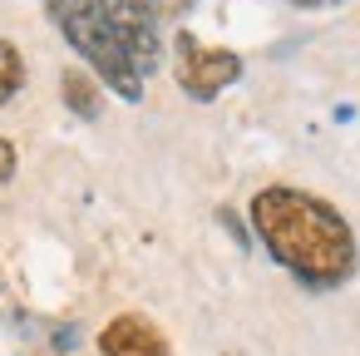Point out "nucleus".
I'll return each instance as SVG.
<instances>
[{
  "instance_id": "10",
  "label": "nucleus",
  "mask_w": 360,
  "mask_h": 356,
  "mask_svg": "<svg viewBox=\"0 0 360 356\" xmlns=\"http://www.w3.org/2000/svg\"><path fill=\"white\" fill-rule=\"evenodd\" d=\"M291 6H335V0H291Z\"/></svg>"
},
{
  "instance_id": "5",
  "label": "nucleus",
  "mask_w": 360,
  "mask_h": 356,
  "mask_svg": "<svg viewBox=\"0 0 360 356\" xmlns=\"http://www.w3.org/2000/svg\"><path fill=\"white\" fill-rule=\"evenodd\" d=\"M99 351H104V356H173L168 341H163V331H158L153 321L134 317V312L114 317V321L99 331Z\"/></svg>"
},
{
  "instance_id": "9",
  "label": "nucleus",
  "mask_w": 360,
  "mask_h": 356,
  "mask_svg": "<svg viewBox=\"0 0 360 356\" xmlns=\"http://www.w3.org/2000/svg\"><path fill=\"white\" fill-rule=\"evenodd\" d=\"M11 173H15V149H11V139L0 134V188L11 183Z\"/></svg>"
},
{
  "instance_id": "4",
  "label": "nucleus",
  "mask_w": 360,
  "mask_h": 356,
  "mask_svg": "<svg viewBox=\"0 0 360 356\" xmlns=\"http://www.w3.org/2000/svg\"><path fill=\"white\" fill-rule=\"evenodd\" d=\"M109 16H114V30L129 50V60L139 65V75L158 70V30H153V16L139 6V0H104Z\"/></svg>"
},
{
  "instance_id": "2",
  "label": "nucleus",
  "mask_w": 360,
  "mask_h": 356,
  "mask_svg": "<svg viewBox=\"0 0 360 356\" xmlns=\"http://www.w3.org/2000/svg\"><path fill=\"white\" fill-rule=\"evenodd\" d=\"M50 20L65 30V40L124 94V99H143V75L139 65L129 60L119 30H114V16L104 0H50Z\"/></svg>"
},
{
  "instance_id": "6",
  "label": "nucleus",
  "mask_w": 360,
  "mask_h": 356,
  "mask_svg": "<svg viewBox=\"0 0 360 356\" xmlns=\"http://www.w3.org/2000/svg\"><path fill=\"white\" fill-rule=\"evenodd\" d=\"M60 94H65V104H70L79 119H99V109H104L99 85H94L89 75H79V70H65V75H60Z\"/></svg>"
},
{
  "instance_id": "8",
  "label": "nucleus",
  "mask_w": 360,
  "mask_h": 356,
  "mask_svg": "<svg viewBox=\"0 0 360 356\" xmlns=\"http://www.w3.org/2000/svg\"><path fill=\"white\" fill-rule=\"evenodd\" d=\"M139 6H143L153 20H178V16L193 11V0H139Z\"/></svg>"
},
{
  "instance_id": "1",
  "label": "nucleus",
  "mask_w": 360,
  "mask_h": 356,
  "mask_svg": "<svg viewBox=\"0 0 360 356\" xmlns=\"http://www.w3.org/2000/svg\"><path fill=\"white\" fill-rule=\"evenodd\" d=\"M252 228L262 247L306 287H335L355 272L350 223L301 188H262L252 198Z\"/></svg>"
},
{
  "instance_id": "3",
  "label": "nucleus",
  "mask_w": 360,
  "mask_h": 356,
  "mask_svg": "<svg viewBox=\"0 0 360 356\" xmlns=\"http://www.w3.org/2000/svg\"><path fill=\"white\" fill-rule=\"evenodd\" d=\"M242 75V60L232 50H207L193 35H178V85L193 99H217Z\"/></svg>"
},
{
  "instance_id": "7",
  "label": "nucleus",
  "mask_w": 360,
  "mask_h": 356,
  "mask_svg": "<svg viewBox=\"0 0 360 356\" xmlns=\"http://www.w3.org/2000/svg\"><path fill=\"white\" fill-rule=\"evenodd\" d=\"M20 85H25V60L11 40H0V104L11 94H20Z\"/></svg>"
}]
</instances>
